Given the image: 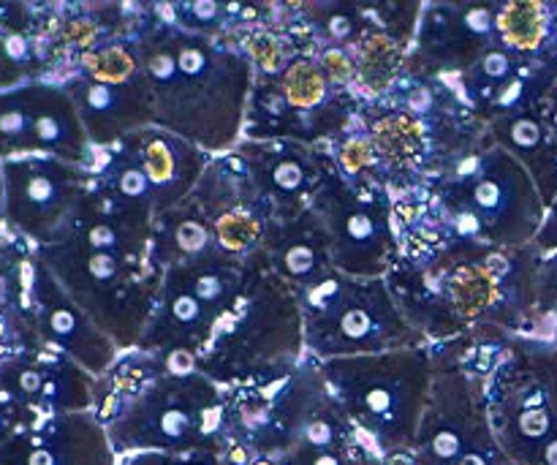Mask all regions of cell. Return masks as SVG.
Wrapping results in <instances>:
<instances>
[{
  "instance_id": "1",
  "label": "cell",
  "mask_w": 557,
  "mask_h": 465,
  "mask_svg": "<svg viewBox=\"0 0 557 465\" xmlns=\"http://www.w3.org/2000/svg\"><path fill=\"white\" fill-rule=\"evenodd\" d=\"M117 457L161 452H226L232 433L215 387L177 379L158 384L107 425Z\"/></svg>"
},
{
  "instance_id": "2",
  "label": "cell",
  "mask_w": 557,
  "mask_h": 465,
  "mask_svg": "<svg viewBox=\"0 0 557 465\" xmlns=\"http://www.w3.org/2000/svg\"><path fill=\"white\" fill-rule=\"evenodd\" d=\"M0 465H117L107 425L82 414H58L20 430L0 446Z\"/></svg>"
},
{
  "instance_id": "3",
  "label": "cell",
  "mask_w": 557,
  "mask_h": 465,
  "mask_svg": "<svg viewBox=\"0 0 557 465\" xmlns=\"http://www.w3.org/2000/svg\"><path fill=\"white\" fill-rule=\"evenodd\" d=\"M332 292L335 299H324L315 292L308 294L315 310L324 308V343L337 348L384 346L381 338L395 332L397 327V319H392V305L368 299V292L354 283L332 281ZM324 343L319 348H324Z\"/></svg>"
},
{
  "instance_id": "4",
  "label": "cell",
  "mask_w": 557,
  "mask_h": 465,
  "mask_svg": "<svg viewBox=\"0 0 557 465\" xmlns=\"http://www.w3.org/2000/svg\"><path fill=\"white\" fill-rule=\"evenodd\" d=\"M11 178V210L16 221L27 229H36L38 223H52L63 216L69 205V183L65 172L47 163H16L9 167Z\"/></svg>"
},
{
  "instance_id": "5",
  "label": "cell",
  "mask_w": 557,
  "mask_h": 465,
  "mask_svg": "<svg viewBox=\"0 0 557 465\" xmlns=\"http://www.w3.org/2000/svg\"><path fill=\"white\" fill-rule=\"evenodd\" d=\"M183 161H180L177 147L169 145L166 139H158L150 136L145 147V174L150 180V188L156 196L166 194V201H172V191H177V196L183 194L185 185L196 178L194 172H185Z\"/></svg>"
},
{
  "instance_id": "6",
  "label": "cell",
  "mask_w": 557,
  "mask_h": 465,
  "mask_svg": "<svg viewBox=\"0 0 557 465\" xmlns=\"http://www.w3.org/2000/svg\"><path fill=\"white\" fill-rule=\"evenodd\" d=\"M337 237L343 243L341 254L348 245L359 256H379V245L384 232L379 229V221L368 210H362V207H351V210L341 207L337 210Z\"/></svg>"
},
{
  "instance_id": "7",
  "label": "cell",
  "mask_w": 557,
  "mask_h": 465,
  "mask_svg": "<svg viewBox=\"0 0 557 465\" xmlns=\"http://www.w3.org/2000/svg\"><path fill=\"white\" fill-rule=\"evenodd\" d=\"M498 27L509 44L520 49L536 47L542 38V9L536 3H511L498 16Z\"/></svg>"
},
{
  "instance_id": "8",
  "label": "cell",
  "mask_w": 557,
  "mask_h": 465,
  "mask_svg": "<svg viewBox=\"0 0 557 465\" xmlns=\"http://www.w3.org/2000/svg\"><path fill=\"white\" fill-rule=\"evenodd\" d=\"M286 96L294 107H315L324 98V74L310 60H299L286 74Z\"/></svg>"
},
{
  "instance_id": "9",
  "label": "cell",
  "mask_w": 557,
  "mask_h": 465,
  "mask_svg": "<svg viewBox=\"0 0 557 465\" xmlns=\"http://www.w3.org/2000/svg\"><path fill=\"white\" fill-rule=\"evenodd\" d=\"M85 321L87 319H82V316L65 303L54 305V308L49 310V316H47L49 332H52V335L58 338L60 343H65L69 348L82 346V343H79L82 338H87V341H90V330H87Z\"/></svg>"
},
{
  "instance_id": "10",
  "label": "cell",
  "mask_w": 557,
  "mask_h": 465,
  "mask_svg": "<svg viewBox=\"0 0 557 465\" xmlns=\"http://www.w3.org/2000/svg\"><path fill=\"white\" fill-rule=\"evenodd\" d=\"M92 71L103 85H123V82H128L134 63H131V54L125 49H107L101 58L92 60Z\"/></svg>"
},
{
  "instance_id": "11",
  "label": "cell",
  "mask_w": 557,
  "mask_h": 465,
  "mask_svg": "<svg viewBox=\"0 0 557 465\" xmlns=\"http://www.w3.org/2000/svg\"><path fill=\"white\" fill-rule=\"evenodd\" d=\"M33 423H38V419L30 417L22 406H16L11 395H0V446L9 444L20 430L30 428Z\"/></svg>"
},
{
  "instance_id": "12",
  "label": "cell",
  "mask_w": 557,
  "mask_h": 465,
  "mask_svg": "<svg viewBox=\"0 0 557 465\" xmlns=\"http://www.w3.org/2000/svg\"><path fill=\"white\" fill-rule=\"evenodd\" d=\"M413 123H403V120H392V123L379 125V142L386 152L397 156V152H411L413 150Z\"/></svg>"
},
{
  "instance_id": "13",
  "label": "cell",
  "mask_w": 557,
  "mask_h": 465,
  "mask_svg": "<svg viewBox=\"0 0 557 465\" xmlns=\"http://www.w3.org/2000/svg\"><path fill=\"white\" fill-rule=\"evenodd\" d=\"M253 52H256V60H259L264 69H277V65L283 63L281 47H277L275 38H270V36H256L253 38Z\"/></svg>"
},
{
  "instance_id": "14",
  "label": "cell",
  "mask_w": 557,
  "mask_h": 465,
  "mask_svg": "<svg viewBox=\"0 0 557 465\" xmlns=\"http://www.w3.org/2000/svg\"><path fill=\"white\" fill-rule=\"evenodd\" d=\"M368 158H370V142L354 139L351 145L343 147V167H346L348 172H359V169L368 163Z\"/></svg>"
},
{
  "instance_id": "15",
  "label": "cell",
  "mask_w": 557,
  "mask_h": 465,
  "mask_svg": "<svg viewBox=\"0 0 557 465\" xmlns=\"http://www.w3.org/2000/svg\"><path fill=\"white\" fill-rule=\"evenodd\" d=\"M324 63H326V69H330L332 74L337 76V79H346V76H348V63H346V58H343L341 52H330V54H326Z\"/></svg>"
}]
</instances>
